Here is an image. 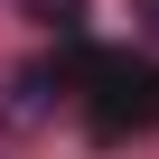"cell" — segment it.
Masks as SVG:
<instances>
[{
    "mask_svg": "<svg viewBox=\"0 0 159 159\" xmlns=\"http://www.w3.org/2000/svg\"><path fill=\"white\" fill-rule=\"evenodd\" d=\"M94 84H103V103H94V122L103 131H140V122H159V75H140V66H94Z\"/></svg>",
    "mask_w": 159,
    "mask_h": 159,
    "instance_id": "obj_1",
    "label": "cell"
},
{
    "mask_svg": "<svg viewBox=\"0 0 159 159\" xmlns=\"http://www.w3.org/2000/svg\"><path fill=\"white\" fill-rule=\"evenodd\" d=\"M47 84H66V75H19V84H10V103H0V122H47Z\"/></svg>",
    "mask_w": 159,
    "mask_h": 159,
    "instance_id": "obj_2",
    "label": "cell"
},
{
    "mask_svg": "<svg viewBox=\"0 0 159 159\" xmlns=\"http://www.w3.org/2000/svg\"><path fill=\"white\" fill-rule=\"evenodd\" d=\"M28 19H47V28H84V0H19Z\"/></svg>",
    "mask_w": 159,
    "mask_h": 159,
    "instance_id": "obj_3",
    "label": "cell"
},
{
    "mask_svg": "<svg viewBox=\"0 0 159 159\" xmlns=\"http://www.w3.org/2000/svg\"><path fill=\"white\" fill-rule=\"evenodd\" d=\"M122 10H131V28H140V38L159 47V0H122Z\"/></svg>",
    "mask_w": 159,
    "mask_h": 159,
    "instance_id": "obj_4",
    "label": "cell"
}]
</instances>
